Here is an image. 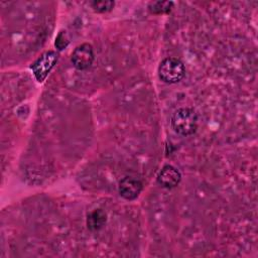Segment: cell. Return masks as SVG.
I'll return each mask as SVG.
<instances>
[{
	"instance_id": "cell-3",
	"label": "cell",
	"mask_w": 258,
	"mask_h": 258,
	"mask_svg": "<svg viewBox=\"0 0 258 258\" xmlns=\"http://www.w3.org/2000/svg\"><path fill=\"white\" fill-rule=\"evenodd\" d=\"M58 54L53 50L42 53L31 66V70L38 82H43L57 60Z\"/></svg>"
},
{
	"instance_id": "cell-8",
	"label": "cell",
	"mask_w": 258,
	"mask_h": 258,
	"mask_svg": "<svg viewBox=\"0 0 258 258\" xmlns=\"http://www.w3.org/2000/svg\"><path fill=\"white\" fill-rule=\"evenodd\" d=\"M173 3L170 1H155L150 2L148 5V9L153 14H162L167 13L171 10Z\"/></svg>"
},
{
	"instance_id": "cell-6",
	"label": "cell",
	"mask_w": 258,
	"mask_h": 258,
	"mask_svg": "<svg viewBox=\"0 0 258 258\" xmlns=\"http://www.w3.org/2000/svg\"><path fill=\"white\" fill-rule=\"evenodd\" d=\"M181 179L180 172L172 165H165L157 175L158 183L166 188L176 186Z\"/></svg>"
},
{
	"instance_id": "cell-1",
	"label": "cell",
	"mask_w": 258,
	"mask_h": 258,
	"mask_svg": "<svg viewBox=\"0 0 258 258\" xmlns=\"http://www.w3.org/2000/svg\"><path fill=\"white\" fill-rule=\"evenodd\" d=\"M171 126L176 133L182 136L194 134L198 127L196 112L190 108L178 109L171 117Z\"/></svg>"
},
{
	"instance_id": "cell-9",
	"label": "cell",
	"mask_w": 258,
	"mask_h": 258,
	"mask_svg": "<svg viewBox=\"0 0 258 258\" xmlns=\"http://www.w3.org/2000/svg\"><path fill=\"white\" fill-rule=\"evenodd\" d=\"M91 6L96 12H99V13L108 12L114 7V1H105V0L93 1L91 2Z\"/></svg>"
},
{
	"instance_id": "cell-2",
	"label": "cell",
	"mask_w": 258,
	"mask_h": 258,
	"mask_svg": "<svg viewBox=\"0 0 258 258\" xmlns=\"http://www.w3.org/2000/svg\"><path fill=\"white\" fill-rule=\"evenodd\" d=\"M184 66L182 61L175 57L164 58L158 67V75L161 81L167 84L179 82L184 76Z\"/></svg>"
},
{
	"instance_id": "cell-4",
	"label": "cell",
	"mask_w": 258,
	"mask_h": 258,
	"mask_svg": "<svg viewBox=\"0 0 258 258\" xmlns=\"http://www.w3.org/2000/svg\"><path fill=\"white\" fill-rule=\"evenodd\" d=\"M71 60L74 67L80 71L91 67L94 60V51L92 45L89 43H82L78 45L72 53Z\"/></svg>"
},
{
	"instance_id": "cell-10",
	"label": "cell",
	"mask_w": 258,
	"mask_h": 258,
	"mask_svg": "<svg viewBox=\"0 0 258 258\" xmlns=\"http://www.w3.org/2000/svg\"><path fill=\"white\" fill-rule=\"evenodd\" d=\"M69 44V38L67 36L66 31H59L57 36L55 37V41H54V45L57 49L61 50L64 49Z\"/></svg>"
},
{
	"instance_id": "cell-5",
	"label": "cell",
	"mask_w": 258,
	"mask_h": 258,
	"mask_svg": "<svg viewBox=\"0 0 258 258\" xmlns=\"http://www.w3.org/2000/svg\"><path fill=\"white\" fill-rule=\"evenodd\" d=\"M118 189L122 198L128 201H133L140 195L142 190V182L135 177L126 176L120 180Z\"/></svg>"
},
{
	"instance_id": "cell-7",
	"label": "cell",
	"mask_w": 258,
	"mask_h": 258,
	"mask_svg": "<svg viewBox=\"0 0 258 258\" xmlns=\"http://www.w3.org/2000/svg\"><path fill=\"white\" fill-rule=\"evenodd\" d=\"M106 221H107L106 213L101 209H97L88 215L87 225L90 230L98 231L101 228H103V226L106 224Z\"/></svg>"
}]
</instances>
